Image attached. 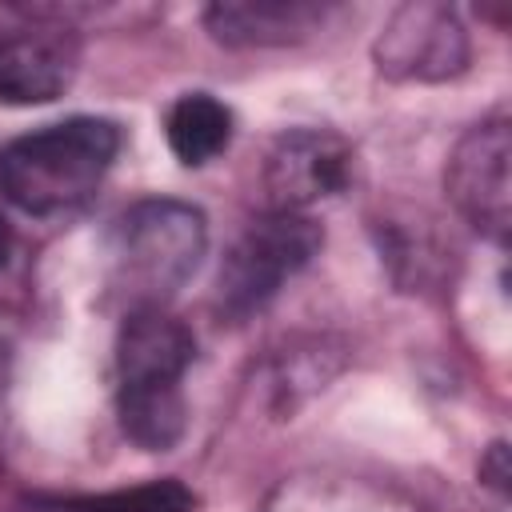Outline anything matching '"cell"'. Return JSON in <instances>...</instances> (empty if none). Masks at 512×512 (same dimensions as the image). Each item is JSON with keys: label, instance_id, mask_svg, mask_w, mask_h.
<instances>
[{"label": "cell", "instance_id": "cell-5", "mask_svg": "<svg viewBox=\"0 0 512 512\" xmlns=\"http://www.w3.org/2000/svg\"><path fill=\"white\" fill-rule=\"evenodd\" d=\"M468 64V36L452 8L412 0L392 12L376 40V68L388 80H452Z\"/></svg>", "mask_w": 512, "mask_h": 512}, {"label": "cell", "instance_id": "cell-13", "mask_svg": "<svg viewBox=\"0 0 512 512\" xmlns=\"http://www.w3.org/2000/svg\"><path fill=\"white\" fill-rule=\"evenodd\" d=\"M480 476H488V484H492L496 492L508 488V452H504V444H492L488 460L480 464Z\"/></svg>", "mask_w": 512, "mask_h": 512}, {"label": "cell", "instance_id": "cell-4", "mask_svg": "<svg viewBox=\"0 0 512 512\" xmlns=\"http://www.w3.org/2000/svg\"><path fill=\"white\" fill-rule=\"evenodd\" d=\"M508 156H512V136H508V120L492 116L476 128H468L444 168V188L452 196V204L460 208V216L492 236L496 244L508 240Z\"/></svg>", "mask_w": 512, "mask_h": 512}, {"label": "cell", "instance_id": "cell-14", "mask_svg": "<svg viewBox=\"0 0 512 512\" xmlns=\"http://www.w3.org/2000/svg\"><path fill=\"white\" fill-rule=\"evenodd\" d=\"M4 252H8V228H4V220H0V264H4Z\"/></svg>", "mask_w": 512, "mask_h": 512}, {"label": "cell", "instance_id": "cell-7", "mask_svg": "<svg viewBox=\"0 0 512 512\" xmlns=\"http://www.w3.org/2000/svg\"><path fill=\"white\" fill-rule=\"evenodd\" d=\"M76 68L80 44L68 28H20L0 40V104H48Z\"/></svg>", "mask_w": 512, "mask_h": 512}, {"label": "cell", "instance_id": "cell-1", "mask_svg": "<svg viewBox=\"0 0 512 512\" xmlns=\"http://www.w3.org/2000/svg\"><path fill=\"white\" fill-rule=\"evenodd\" d=\"M116 148V124L96 116H72L16 136L0 148V192L8 204L32 216L76 208L104 180Z\"/></svg>", "mask_w": 512, "mask_h": 512}, {"label": "cell", "instance_id": "cell-3", "mask_svg": "<svg viewBox=\"0 0 512 512\" xmlns=\"http://www.w3.org/2000/svg\"><path fill=\"white\" fill-rule=\"evenodd\" d=\"M324 244V232L304 212H264L228 248L216 280V300L228 316L264 308L288 276H296Z\"/></svg>", "mask_w": 512, "mask_h": 512}, {"label": "cell", "instance_id": "cell-10", "mask_svg": "<svg viewBox=\"0 0 512 512\" xmlns=\"http://www.w3.org/2000/svg\"><path fill=\"white\" fill-rule=\"evenodd\" d=\"M120 428L124 436L144 448V452H168L188 424L180 384H140V388H120L116 400Z\"/></svg>", "mask_w": 512, "mask_h": 512}, {"label": "cell", "instance_id": "cell-11", "mask_svg": "<svg viewBox=\"0 0 512 512\" xmlns=\"http://www.w3.org/2000/svg\"><path fill=\"white\" fill-rule=\"evenodd\" d=\"M232 140V112L208 96V92H188L172 104L168 112V148L176 152L180 164H208L220 156Z\"/></svg>", "mask_w": 512, "mask_h": 512}, {"label": "cell", "instance_id": "cell-12", "mask_svg": "<svg viewBox=\"0 0 512 512\" xmlns=\"http://www.w3.org/2000/svg\"><path fill=\"white\" fill-rule=\"evenodd\" d=\"M60 508L64 512H192V496L176 480H156V484H144V488L60 500Z\"/></svg>", "mask_w": 512, "mask_h": 512}, {"label": "cell", "instance_id": "cell-9", "mask_svg": "<svg viewBox=\"0 0 512 512\" xmlns=\"http://www.w3.org/2000/svg\"><path fill=\"white\" fill-rule=\"evenodd\" d=\"M332 8L312 0H216L204 12L212 40L228 48H272L296 44L324 24Z\"/></svg>", "mask_w": 512, "mask_h": 512}, {"label": "cell", "instance_id": "cell-2", "mask_svg": "<svg viewBox=\"0 0 512 512\" xmlns=\"http://www.w3.org/2000/svg\"><path fill=\"white\" fill-rule=\"evenodd\" d=\"M208 248L200 208L180 200H140L112 228L116 288L132 308H164V300L196 272Z\"/></svg>", "mask_w": 512, "mask_h": 512}, {"label": "cell", "instance_id": "cell-6", "mask_svg": "<svg viewBox=\"0 0 512 512\" xmlns=\"http://www.w3.org/2000/svg\"><path fill=\"white\" fill-rule=\"evenodd\" d=\"M352 172V148L328 128H292L276 136L264 160L268 212H304L340 192Z\"/></svg>", "mask_w": 512, "mask_h": 512}, {"label": "cell", "instance_id": "cell-8", "mask_svg": "<svg viewBox=\"0 0 512 512\" xmlns=\"http://www.w3.org/2000/svg\"><path fill=\"white\" fill-rule=\"evenodd\" d=\"M192 332L164 308H132L116 336V376L120 388L140 384H180L192 364Z\"/></svg>", "mask_w": 512, "mask_h": 512}]
</instances>
